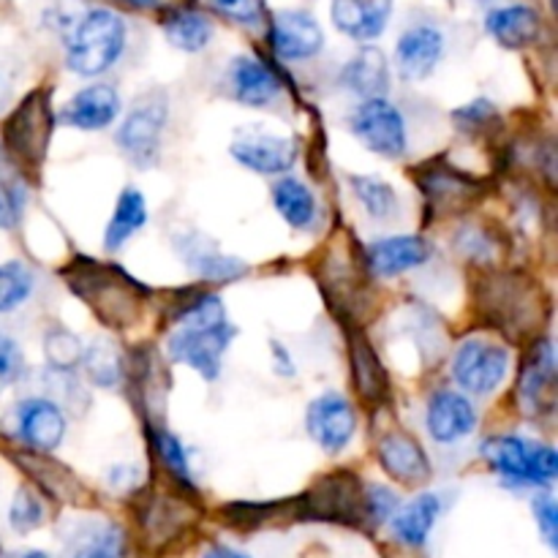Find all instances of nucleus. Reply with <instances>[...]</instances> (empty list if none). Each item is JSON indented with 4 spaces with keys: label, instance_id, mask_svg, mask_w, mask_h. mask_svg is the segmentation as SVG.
Segmentation results:
<instances>
[{
    "label": "nucleus",
    "instance_id": "1",
    "mask_svg": "<svg viewBox=\"0 0 558 558\" xmlns=\"http://www.w3.org/2000/svg\"><path fill=\"white\" fill-rule=\"evenodd\" d=\"M63 278L71 292L87 303V308L107 327L134 325L147 303V289L118 265H104L90 256H76L69 267H63Z\"/></svg>",
    "mask_w": 558,
    "mask_h": 558
},
{
    "label": "nucleus",
    "instance_id": "2",
    "mask_svg": "<svg viewBox=\"0 0 558 558\" xmlns=\"http://www.w3.org/2000/svg\"><path fill=\"white\" fill-rule=\"evenodd\" d=\"M477 308L483 311L488 327H496L507 338L534 336L537 338L543 322V294L539 283L523 278L518 272H494L477 283Z\"/></svg>",
    "mask_w": 558,
    "mask_h": 558
},
{
    "label": "nucleus",
    "instance_id": "3",
    "mask_svg": "<svg viewBox=\"0 0 558 558\" xmlns=\"http://www.w3.org/2000/svg\"><path fill=\"white\" fill-rule=\"evenodd\" d=\"M125 22L109 9H90L71 25L65 38V65L80 76L112 69L125 49Z\"/></svg>",
    "mask_w": 558,
    "mask_h": 558
},
{
    "label": "nucleus",
    "instance_id": "4",
    "mask_svg": "<svg viewBox=\"0 0 558 558\" xmlns=\"http://www.w3.org/2000/svg\"><path fill=\"white\" fill-rule=\"evenodd\" d=\"M54 131V109L49 90H33L3 120V153L22 174H38Z\"/></svg>",
    "mask_w": 558,
    "mask_h": 558
},
{
    "label": "nucleus",
    "instance_id": "5",
    "mask_svg": "<svg viewBox=\"0 0 558 558\" xmlns=\"http://www.w3.org/2000/svg\"><path fill=\"white\" fill-rule=\"evenodd\" d=\"M483 458L510 488H548L558 474L554 447L505 434L483 441Z\"/></svg>",
    "mask_w": 558,
    "mask_h": 558
},
{
    "label": "nucleus",
    "instance_id": "6",
    "mask_svg": "<svg viewBox=\"0 0 558 558\" xmlns=\"http://www.w3.org/2000/svg\"><path fill=\"white\" fill-rule=\"evenodd\" d=\"M414 183H417L420 194H423L425 216L430 221L434 218L461 216V213L472 210L485 196L483 180L447 163L445 156L420 163L414 169Z\"/></svg>",
    "mask_w": 558,
    "mask_h": 558
},
{
    "label": "nucleus",
    "instance_id": "7",
    "mask_svg": "<svg viewBox=\"0 0 558 558\" xmlns=\"http://www.w3.org/2000/svg\"><path fill=\"white\" fill-rule=\"evenodd\" d=\"M169 123V101L163 93H147L125 112L123 123L114 131L120 153L136 169H153L161 158L163 131Z\"/></svg>",
    "mask_w": 558,
    "mask_h": 558
},
{
    "label": "nucleus",
    "instance_id": "8",
    "mask_svg": "<svg viewBox=\"0 0 558 558\" xmlns=\"http://www.w3.org/2000/svg\"><path fill=\"white\" fill-rule=\"evenodd\" d=\"M298 515L303 521H330L347 526H368L365 518V485L354 474L338 472L316 483L298 499Z\"/></svg>",
    "mask_w": 558,
    "mask_h": 558
},
{
    "label": "nucleus",
    "instance_id": "9",
    "mask_svg": "<svg viewBox=\"0 0 558 558\" xmlns=\"http://www.w3.org/2000/svg\"><path fill=\"white\" fill-rule=\"evenodd\" d=\"M349 129L352 134L368 147L371 153L381 158H401L409 147L407 123L398 112L396 104L387 98H365L354 112L349 114Z\"/></svg>",
    "mask_w": 558,
    "mask_h": 558
},
{
    "label": "nucleus",
    "instance_id": "10",
    "mask_svg": "<svg viewBox=\"0 0 558 558\" xmlns=\"http://www.w3.org/2000/svg\"><path fill=\"white\" fill-rule=\"evenodd\" d=\"M510 374V349L501 343L485 341V338H472L461 343L452 360V376L463 390L474 396H488L499 390Z\"/></svg>",
    "mask_w": 558,
    "mask_h": 558
},
{
    "label": "nucleus",
    "instance_id": "11",
    "mask_svg": "<svg viewBox=\"0 0 558 558\" xmlns=\"http://www.w3.org/2000/svg\"><path fill=\"white\" fill-rule=\"evenodd\" d=\"M229 153L234 161L256 174H287L298 161V142L292 136L270 134L262 131V125H254L234 134Z\"/></svg>",
    "mask_w": 558,
    "mask_h": 558
},
{
    "label": "nucleus",
    "instance_id": "12",
    "mask_svg": "<svg viewBox=\"0 0 558 558\" xmlns=\"http://www.w3.org/2000/svg\"><path fill=\"white\" fill-rule=\"evenodd\" d=\"M308 434L316 445L330 456H338L349 447L357 430V414L341 392H325L308 407Z\"/></svg>",
    "mask_w": 558,
    "mask_h": 558
},
{
    "label": "nucleus",
    "instance_id": "13",
    "mask_svg": "<svg viewBox=\"0 0 558 558\" xmlns=\"http://www.w3.org/2000/svg\"><path fill=\"white\" fill-rule=\"evenodd\" d=\"M174 251L180 254V259L202 278V281L210 283H229L238 281L248 272V265L240 262L238 256H229L218 248V243H213L207 234L196 232H183L174 234Z\"/></svg>",
    "mask_w": 558,
    "mask_h": 558
},
{
    "label": "nucleus",
    "instance_id": "14",
    "mask_svg": "<svg viewBox=\"0 0 558 558\" xmlns=\"http://www.w3.org/2000/svg\"><path fill=\"white\" fill-rule=\"evenodd\" d=\"M518 398L529 414H545L556 403V354L548 338H537L532 343V354L521 371Z\"/></svg>",
    "mask_w": 558,
    "mask_h": 558
},
{
    "label": "nucleus",
    "instance_id": "15",
    "mask_svg": "<svg viewBox=\"0 0 558 558\" xmlns=\"http://www.w3.org/2000/svg\"><path fill=\"white\" fill-rule=\"evenodd\" d=\"M120 114V96L112 85H87L80 93L69 98L63 104L58 114H54V123L69 125V129L80 131H101L107 125L114 123V118Z\"/></svg>",
    "mask_w": 558,
    "mask_h": 558
},
{
    "label": "nucleus",
    "instance_id": "16",
    "mask_svg": "<svg viewBox=\"0 0 558 558\" xmlns=\"http://www.w3.org/2000/svg\"><path fill=\"white\" fill-rule=\"evenodd\" d=\"M430 439L439 445H458L477 428V409L456 390H436L425 412Z\"/></svg>",
    "mask_w": 558,
    "mask_h": 558
},
{
    "label": "nucleus",
    "instance_id": "17",
    "mask_svg": "<svg viewBox=\"0 0 558 558\" xmlns=\"http://www.w3.org/2000/svg\"><path fill=\"white\" fill-rule=\"evenodd\" d=\"M363 259L371 276L392 278L423 267L430 259V243L420 234H392V238L371 243L363 251Z\"/></svg>",
    "mask_w": 558,
    "mask_h": 558
},
{
    "label": "nucleus",
    "instance_id": "18",
    "mask_svg": "<svg viewBox=\"0 0 558 558\" xmlns=\"http://www.w3.org/2000/svg\"><path fill=\"white\" fill-rule=\"evenodd\" d=\"M379 463L396 483L407 488H420L430 480V461L420 441L407 430H390L379 439Z\"/></svg>",
    "mask_w": 558,
    "mask_h": 558
},
{
    "label": "nucleus",
    "instance_id": "19",
    "mask_svg": "<svg viewBox=\"0 0 558 558\" xmlns=\"http://www.w3.org/2000/svg\"><path fill=\"white\" fill-rule=\"evenodd\" d=\"M270 44L278 58L308 60L325 47L319 22L305 11H278L270 25Z\"/></svg>",
    "mask_w": 558,
    "mask_h": 558
},
{
    "label": "nucleus",
    "instance_id": "20",
    "mask_svg": "<svg viewBox=\"0 0 558 558\" xmlns=\"http://www.w3.org/2000/svg\"><path fill=\"white\" fill-rule=\"evenodd\" d=\"M16 434L31 450H58L65 436L63 409L49 398H25L16 407Z\"/></svg>",
    "mask_w": 558,
    "mask_h": 558
},
{
    "label": "nucleus",
    "instance_id": "21",
    "mask_svg": "<svg viewBox=\"0 0 558 558\" xmlns=\"http://www.w3.org/2000/svg\"><path fill=\"white\" fill-rule=\"evenodd\" d=\"M441 54H445V36L434 25L409 27L396 44V65L409 82L428 80L439 65Z\"/></svg>",
    "mask_w": 558,
    "mask_h": 558
},
{
    "label": "nucleus",
    "instance_id": "22",
    "mask_svg": "<svg viewBox=\"0 0 558 558\" xmlns=\"http://www.w3.org/2000/svg\"><path fill=\"white\" fill-rule=\"evenodd\" d=\"M349 363H352V381L357 387V396L365 403L376 407L390 398V376L363 330H349Z\"/></svg>",
    "mask_w": 558,
    "mask_h": 558
},
{
    "label": "nucleus",
    "instance_id": "23",
    "mask_svg": "<svg viewBox=\"0 0 558 558\" xmlns=\"http://www.w3.org/2000/svg\"><path fill=\"white\" fill-rule=\"evenodd\" d=\"M332 25L354 41H374L385 33L392 0H332Z\"/></svg>",
    "mask_w": 558,
    "mask_h": 558
},
{
    "label": "nucleus",
    "instance_id": "24",
    "mask_svg": "<svg viewBox=\"0 0 558 558\" xmlns=\"http://www.w3.org/2000/svg\"><path fill=\"white\" fill-rule=\"evenodd\" d=\"M229 85H232L234 101L254 109L270 107L281 93V82L272 74V69H267L262 60L245 58V54L234 58L229 65Z\"/></svg>",
    "mask_w": 558,
    "mask_h": 558
},
{
    "label": "nucleus",
    "instance_id": "25",
    "mask_svg": "<svg viewBox=\"0 0 558 558\" xmlns=\"http://www.w3.org/2000/svg\"><path fill=\"white\" fill-rule=\"evenodd\" d=\"M485 31L507 49L532 47L543 31V20L532 5H501L485 16Z\"/></svg>",
    "mask_w": 558,
    "mask_h": 558
},
{
    "label": "nucleus",
    "instance_id": "26",
    "mask_svg": "<svg viewBox=\"0 0 558 558\" xmlns=\"http://www.w3.org/2000/svg\"><path fill=\"white\" fill-rule=\"evenodd\" d=\"M439 515H441L439 494L417 496V499H412L407 507L396 510V515L390 518L392 537H396L401 545H407V548H423V545L428 543Z\"/></svg>",
    "mask_w": 558,
    "mask_h": 558
},
{
    "label": "nucleus",
    "instance_id": "27",
    "mask_svg": "<svg viewBox=\"0 0 558 558\" xmlns=\"http://www.w3.org/2000/svg\"><path fill=\"white\" fill-rule=\"evenodd\" d=\"M341 85L365 98H385L390 87V65L381 49L363 47L341 69Z\"/></svg>",
    "mask_w": 558,
    "mask_h": 558
},
{
    "label": "nucleus",
    "instance_id": "28",
    "mask_svg": "<svg viewBox=\"0 0 558 558\" xmlns=\"http://www.w3.org/2000/svg\"><path fill=\"white\" fill-rule=\"evenodd\" d=\"M147 223V202L145 196L136 189H123L118 196V205H114L112 218L107 223V234H104V248L109 254L123 248L136 232Z\"/></svg>",
    "mask_w": 558,
    "mask_h": 558
},
{
    "label": "nucleus",
    "instance_id": "29",
    "mask_svg": "<svg viewBox=\"0 0 558 558\" xmlns=\"http://www.w3.org/2000/svg\"><path fill=\"white\" fill-rule=\"evenodd\" d=\"M272 205L292 229H311L316 221V199L308 185L298 178L278 180L272 189Z\"/></svg>",
    "mask_w": 558,
    "mask_h": 558
},
{
    "label": "nucleus",
    "instance_id": "30",
    "mask_svg": "<svg viewBox=\"0 0 558 558\" xmlns=\"http://www.w3.org/2000/svg\"><path fill=\"white\" fill-rule=\"evenodd\" d=\"M163 33H167L172 47L183 49V52H199V49H205L210 44L213 25L199 11L174 9L163 20Z\"/></svg>",
    "mask_w": 558,
    "mask_h": 558
},
{
    "label": "nucleus",
    "instance_id": "31",
    "mask_svg": "<svg viewBox=\"0 0 558 558\" xmlns=\"http://www.w3.org/2000/svg\"><path fill=\"white\" fill-rule=\"evenodd\" d=\"M150 430V445H153V456L158 458V463L163 466V472L174 480V483L183 485L185 490H196L194 485V474H191L189 466V456H185V447L172 430L167 428H156V425H147Z\"/></svg>",
    "mask_w": 558,
    "mask_h": 558
},
{
    "label": "nucleus",
    "instance_id": "32",
    "mask_svg": "<svg viewBox=\"0 0 558 558\" xmlns=\"http://www.w3.org/2000/svg\"><path fill=\"white\" fill-rule=\"evenodd\" d=\"M27 205L25 174L11 163L0 147V229H14Z\"/></svg>",
    "mask_w": 558,
    "mask_h": 558
},
{
    "label": "nucleus",
    "instance_id": "33",
    "mask_svg": "<svg viewBox=\"0 0 558 558\" xmlns=\"http://www.w3.org/2000/svg\"><path fill=\"white\" fill-rule=\"evenodd\" d=\"M82 368H85L87 379L96 387H118L123 379V354L114 343L109 341H96L93 347H87L82 352Z\"/></svg>",
    "mask_w": 558,
    "mask_h": 558
},
{
    "label": "nucleus",
    "instance_id": "34",
    "mask_svg": "<svg viewBox=\"0 0 558 558\" xmlns=\"http://www.w3.org/2000/svg\"><path fill=\"white\" fill-rule=\"evenodd\" d=\"M349 183H352L354 196H357V202L371 218L385 221V218H392L398 213V194L387 180L374 178V174H352Z\"/></svg>",
    "mask_w": 558,
    "mask_h": 558
},
{
    "label": "nucleus",
    "instance_id": "35",
    "mask_svg": "<svg viewBox=\"0 0 558 558\" xmlns=\"http://www.w3.org/2000/svg\"><path fill=\"white\" fill-rule=\"evenodd\" d=\"M71 558H125V537L114 523H98L76 539Z\"/></svg>",
    "mask_w": 558,
    "mask_h": 558
},
{
    "label": "nucleus",
    "instance_id": "36",
    "mask_svg": "<svg viewBox=\"0 0 558 558\" xmlns=\"http://www.w3.org/2000/svg\"><path fill=\"white\" fill-rule=\"evenodd\" d=\"M33 292V272L22 262L0 265V314L20 308Z\"/></svg>",
    "mask_w": 558,
    "mask_h": 558
},
{
    "label": "nucleus",
    "instance_id": "37",
    "mask_svg": "<svg viewBox=\"0 0 558 558\" xmlns=\"http://www.w3.org/2000/svg\"><path fill=\"white\" fill-rule=\"evenodd\" d=\"M82 341L65 327H52L44 338V354L54 371H74L82 363Z\"/></svg>",
    "mask_w": 558,
    "mask_h": 558
},
{
    "label": "nucleus",
    "instance_id": "38",
    "mask_svg": "<svg viewBox=\"0 0 558 558\" xmlns=\"http://www.w3.org/2000/svg\"><path fill=\"white\" fill-rule=\"evenodd\" d=\"M9 523L14 532L27 534L33 529H38L44 523V505L41 499L36 496V490L31 488H20L16 490L14 501H11L9 510Z\"/></svg>",
    "mask_w": 558,
    "mask_h": 558
},
{
    "label": "nucleus",
    "instance_id": "39",
    "mask_svg": "<svg viewBox=\"0 0 558 558\" xmlns=\"http://www.w3.org/2000/svg\"><path fill=\"white\" fill-rule=\"evenodd\" d=\"M398 510V496L385 485H365V518L368 526H381L390 523V518Z\"/></svg>",
    "mask_w": 558,
    "mask_h": 558
},
{
    "label": "nucleus",
    "instance_id": "40",
    "mask_svg": "<svg viewBox=\"0 0 558 558\" xmlns=\"http://www.w3.org/2000/svg\"><path fill=\"white\" fill-rule=\"evenodd\" d=\"M25 371L27 365L20 343L11 336H5V332H0V392H3L5 387L16 385V381L25 376Z\"/></svg>",
    "mask_w": 558,
    "mask_h": 558
},
{
    "label": "nucleus",
    "instance_id": "41",
    "mask_svg": "<svg viewBox=\"0 0 558 558\" xmlns=\"http://www.w3.org/2000/svg\"><path fill=\"white\" fill-rule=\"evenodd\" d=\"M207 3L238 25H256L265 16V0H207Z\"/></svg>",
    "mask_w": 558,
    "mask_h": 558
},
{
    "label": "nucleus",
    "instance_id": "42",
    "mask_svg": "<svg viewBox=\"0 0 558 558\" xmlns=\"http://www.w3.org/2000/svg\"><path fill=\"white\" fill-rule=\"evenodd\" d=\"M532 510H534V518H537V526L539 532H543L545 543L550 545V550L558 548V507L554 501V496H537V499L532 501Z\"/></svg>",
    "mask_w": 558,
    "mask_h": 558
},
{
    "label": "nucleus",
    "instance_id": "43",
    "mask_svg": "<svg viewBox=\"0 0 558 558\" xmlns=\"http://www.w3.org/2000/svg\"><path fill=\"white\" fill-rule=\"evenodd\" d=\"M456 120L463 131H472V129L480 131L483 125L494 123L496 107L490 101H485V98H477V101H472V104H466V107L458 109Z\"/></svg>",
    "mask_w": 558,
    "mask_h": 558
},
{
    "label": "nucleus",
    "instance_id": "44",
    "mask_svg": "<svg viewBox=\"0 0 558 558\" xmlns=\"http://www.w3.org/2000/svg\"><path fill=\"white\" fill-rule=\"evenodd\" d=\"M272 360H276V368H278V374H281V376H292L294 374L292 357H289L287 349H283L281 343H276V341H272Z\"/></svg>",
    "mask_w": 558,
    "mask_h": 558
},
{
    "label": "nucleus",
    "instance_id": "45",
    "mask_svg": "<svg viewBox=\"0 0 558 558\" xmlns=\"http://www.w3.org/2000/svg\"><path fill=\"white\" fill-rule=\"evenodd\" d=\"M202 558H251V556L238 548H229V545H210V548L202 554Z\"/></svg>",
    "mask_w": 558,
    "mask_h": 558
},
{
    "label": "nucleus",
    "instance_id": "46",
    "mask_svg": "<svg viewBox=\"0 0 558 558\" xmlns=\"http://www.w3.org/2000/svg\"><path fill=\"white\" fill-rule=\"evenodd\" d=\"M118 3L131 5V9H158L161 0H118Z\"/></svg>",
    "mask_w": 558,
    "mask_h": 558
},
{
    "label": "nucleus",
    "instance_id": "47",
    "mask_svg": "<svg viewBox=\"0 0 558 558\" xmlns=\"http://www.w3.org/2000/svg\"><path fill=\"white\" fill-rule=\"evenodd\" d=\"M22 558H49V556L44 554V550H27V554L22 556Z\"/></svg>",
    "mask_w": 558,
    "mask_h": 558
},
{
    "label": "nucleus",
    "instance_id": "48",
    "mask_svg": "<svg viewBox=\"0 0 558 558\" xmlns=\"http://www.w3.org/2000/svg\"><path fill=\"white\" fill-rule=\"evenodd\" d=\"M0 93H3V80H0Z\"/></svg>",
    "mask_w": 558,
    "mask_h": 558
}]
</instances>
